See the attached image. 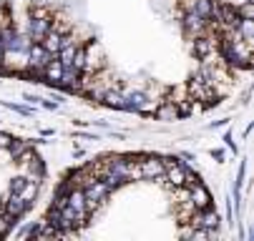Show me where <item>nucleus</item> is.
<instances>
[{
	"instance_id": "3",
	"label": "nucleus",
	"mask_w": 254,
	"mask_h": 241,
	"mask_svg": "<svg viewBox=\"0 0 254 241\" xmlns=\"http://www.w3.org/2000/svg\"><path fill=\"white\" fill-rule=\"evenodd\" d=\"M164 176L174 184V186H181V184H187V168L181 166L179 161H174V158H164Z\"/></svg>"
},
{
	"instance_id": "5",
	"label": "nucleus",
	"mask_w": 254,
	"mask_h": 241,
	"mask_svg": "<svg viewBox=\"0 0 254 241\" xmlns=\"http://www.w3.org/2000/svg\"><path fill=\"white\" fill-rule=\"evenodd\" d=\"M48 30H51V20H48V18H33V20L28 23V36H30V41H35V43H41Z\"/></svg>"
},
{
	"instance_id": "13",
	"label": "nucleus",
	"mask_w": 254,
	"mask_h": 241,
	"mask_svg": "<svg viewBox=\"0 0 254 241\" xmlns=\"http://www.w3.org/2000/svg\"><path fill=\"white\" fill-rule=\"evenodd\" d=\"M23 184H25V179H23V176H18V179L13 181V193H18V191L23 189Z\"/></svg>"
},
{
	"instance_id": "9",
	"label": "nucleus",
	"mask_w": 254,
	"mask_h": 241,
	"mask_svg": "<svg viewBox=\"0 0 254 241\" xmlns=\"http://www.w3.org/2000/svg\"><path fill=\"white\" fill-rule=\"evenodd\" d=\"M35 193H38V179H33V176H30V179H25V184H23V189L18 191V196H20L23 201L30 203V201L35 198Z\"/></svg>"
},
{
	"instance_id": "12",
	"label": "nucleus",
	"mask_w": 254,
	"mask_h": 241,
	"mask_svg": "<svg viewBox=\"0 0 254 241\" xmlns=\"http://www.w3.org/2000/svg\"><path fill=\"white\" fill-rule=\"evenodd\" d=\"M101 100L106 103V106H114V108H121V106H124V96H121L119 91H106Z\"/></svg>"
},
{
	"instance_id": "14",
	"label": "nucleus",
	"mask_w": 254,
	"mask_h": 241,
	"mask_svg": "<svg viewBox=\"0 0 254 241\" xmlns=\"http://www.w3.org/2000/svg\"><path fill=\"white\" fill-rule=\"evenodd\" d=\"M13 139L10 136H5V133H0V148H8V144H10Z\"/></svg>"
},
{
	"instance_id": "7",
	"label": "nucleus",
	"mask_w": 254,
	"mask_h": 241,
	"mask_svg": "<svg viewBox=\"0 0 254 241\" xmlns=\"http://www.w3.org/2000/svg\"><path fill=\"white\" fill-rule=\"evenodd\" d=\"M204 25H206V18H201L194 8H189L184 13V28H187V33H201Z\"/></svg>"
},
{
	"instance_id": "1",
	"label": "nucleus",
	"mask_w": 254,
	"mask_h": 241,
	"mask_svg": "<svg viewBox=\"0 0 254 241\" xmlns=\"http://www.w3.org/2000/svg\"><path fill=\"white\" fill-rule=\"evenodd\" d=\"M83 189V201H86V211L91 214L93 209H98V206L108 198V193H111V189H108L101 179H93V181H88L86 186H81Z\"/></svg>"
},
{
	"instance_id": "8",
	"label": "nucleus",
	"mask_w": 254,
	"mask_h": 241,
	"mask_svg": "<svg viewBox=\"0 0 254 241\" xmlns=\"http://www.w3.org/2000/svg\"><path fill=\"white\" fill-rule=\"evenodd\" d=\"M189 189H191V201H194V206L196 209H206L209 206V191L201 186V184H189Z\"/></svg>"
},
{
	"instance_id": "11",
	"label": "nucleus",
	"mask_w": 254,
	"mask_h": 241,
	"mask_svg": "<svg viewBox=\"0 0 254 241\" xmlns=\"http://www.w3.org/2000/svg\"><path fill=\"white\" fill-rule=\"evenodd\" d=\"M191 8L201 15V18H211V13H214V0H194V3H191Z\"/></svg>"
},
{
	"instance_id": "2",
	"label": "nucleus",
	"mask_w": 254,
	"mask_h": 241,
	"mask_svg": "<svg viewBox=\"0 0 254 241\" xmlns=\"http://www.w3.org/2000/svg\"><path fill=\"white\" fill-rule=\"evenodd\" d=\"M164 176V158L146 156L138 158V179H161Z\"/></svg>"
},
{
	"instance_id": "10",
	"label": "nucleus",
	"mask_w": 254,
	"mask_h": 241,
	"mask_svg": "<svg viewBox=\"0 0 254 241\" xmlns=\"http://www.w3.org/2000/svg\"><path fill=\"white\" fill-rule=\"evenodd\" d=\"M43 38H46L43 48H46L51 55H58V50H61V36H58V33H56V30H48Z\"/></svg>"
},
{
	"instance_id": "4",
	"label": "nucleus",
	"mask_w": 254,
	"mask_h": 241,
	"mask_svg": "<svg viewBox=\"0 0 254 241\" xmlns=\"http://www.w3.org/2000/svg\"><path fill=\"white\" fill-rule=\"evenodd\" d=\"M28 58H30V68L33 71H38L41 73V68L51 60V58H56V55H51L41 43H35V46H30V50H28Z\"/></svg>"
},
{
	"instance_id": "6",
	"label": "nucleus",
	"mask_w": 254,
	"mask_h": 241,
	"mask_svg": "<svg viewBox=\"0 0 254 241\" xmlns=\"http://www.w3.org/2000/svg\"><path fill=\"white\" fill-rule=\"evenodd\" d=\"M28 201H23L18 193H13L8 201H5V214H8V219H18V216H23L25 211H28Z\"/></svg>"
}]
</instances>
